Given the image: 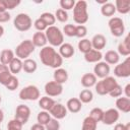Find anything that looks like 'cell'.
<instances>
[{"label": "cell", "instance_id": "obj_1", "mask_svg": "<svg viewBox=\"0 0 130 130\" xmlns=\"http://www.w3.org/2000/svg\"><path fill=\"white\" fill-rule=\"evenodd\" d=\"M40 59L41 62L48 67H52L54 69L60 68L63 63V58L60 56L56 50L51 46H45L40 51Z\"/></svg>", "mask_w": 130, "mask_h": 130}, {"label": "cell", "instance_id": "obj_2", "mask_svg": "<svg viewBox=\"0 0 130 130\" xmlns=\"http://www.w3.org/2000/svg\"><path fill=\"white\" fill-rule=\"evenodd\" d=\"M73 19L78 25H84L88 20L87 3L84 0H79L75 2L73 7Z\"/></svg>", "mask_w": 130, "mask_h": 130}, {"label": "cell", "instance_id": "obj_3", "mask_svg": "<svg viewBox=\"0 0 130 130\" xmlns=\"http://www.w3.org/2000/svg\"><path fill=\"white\" fill-rule=\"evenodd\" d=\"M45 35L47 38V41L51 45V47H60L64 43V35L60 30L59 27L52 25L48 26L45 30Z\"/></svg>", "mask_w": 130, "mask_h": 130}, {"label": "cell", "instance_id": "obj_4", "mask_svg": "<svg viewBox=\"0 0 130 130\" xmlns=\"http://www.w3.org/2000/svg\"><path fill=\"white\" fill-rule=\"evenodd\" d=\"M117 84H118V82L114 77L107 76V77L101 79L100 81H96V83L94 85V89L98 94L106 95V94H109Z\"/></svg>", "mask_w": 130, "mask_h": 130}, {"label": "cell", "instance_id": "obj_5", "mask_svg": "<svg viewBox=\"0 0 130 130\" xmlns=\"http://www.w3.org/2000/svg\"><path fill=\"white\" fill-rule=\"evenodd\" d=\"M35 49H36V47L34 46L31 40H24L16 46L14 54L20 60H25L30 56L31 53H34Z\"/></svg>", "mask_w": 130, "mask_h": 130}, {"label": "cell", "instance_id": "obj_6", "mask_svg": "<svg viewBox=\"0 0 130 130\" xmlns=\"http://www.w3.org/2000/svg\"><path fill=\"white\" fill-rule=\"evenodd\" d=\"M13 25L19 31H26V30L30 29V27L32 25V21L28 14L18 13L13 20Z\"/></svg>", "mask_w": 130, "mask_h": 130}, {"label": "cell", "instance_id": "obj_7", "mask_svg": "<svg viewBox=\"0 0 130 130\" xmlns=\"http://www.w3.org/2000/svg\"><path fill=\"white\" fill-rule=\"evenodd\" d=\"M109 28H110V31L111 34L116 37V38H119V37H122L125 32V24H124V21L121 17H117V16H113L110 18L109 22Z\"/></svg>", "mask_w": 130, "mask_h": 130}, {"label": "cell", "instance_id": "obj_8", "mask_svg": "<svg viewBox=\"0 0 130 130\" xmlns=\"http://www.w3.org/2000/svg\"><path fill=\"white\" fill-rule=\"evenodd\" d=\"M18 98L22 101H37L40 99V90L36 85H27L20 89Z\"/></svg>", "mask_w": 130, "mask_h": 130}, {"label": "cell", "instance_id": "obj_9", "mask_svg": "<svg viewBox=\"0 0 130 130\" xmlns=\"http://www.w3.org/2000/svg\"><path fill=\"white\" fill-rule=\"evenodd\" d=\"M114 74L117 77L126 78L130 76V59L127 57L122 63H118L114 68Z\"/></svg>", "mask_w": 130, "mask_h": 130}, {"label": "cell", "instance_id": "obj_10", "mask_svg": "<svg viewBox=\"0 0 130 130\" xmlns=\"http://www.w3.org/2000/svg\"><path fill=\"white\" fill-rule=\"evenodd\" d=\"M45 92L48 96H58L63 92V84H60L56 81H48L45 84Z\"/></svg>", "mask_w": 130, "mask_h": 130}, {"label": "cell", "instance_id": "obj_11", "mask_svg": "<svg viewBox=\"0 0 130 130\" xmlns=\"http://www.w3.org/2000/svg\"><path fill=\"white\" fill-rule=\"evenodd\" d=\"M29 117H30V109H29L28 106H26V105H19V106L16 107L14 119L18 120L22 124H25V123H27Z\"/></svg>", "mask_w": 130, "mask_h": 130}, {"label": "cell", "instance_id": "obj_12", "mask_svg": "<svg viewBox=\"0 0 130 130\" xmlns=\"http://www.w3.org/2000/svg\"><path fill=\"white\" fill-rule=\"evenodd\" d=\"M110 65L107 64L105 61H100L98 63H95L94 67H93V74L95 75V77L98 78H105L107 76H109L110 74Z\"/></svg>", "mask_w": 130, "mask_h": 130}, {"label": "cell", "instance_id": "obj_13", "mask_svg": "<svg viewBox=\"0 0 130 130\" xmlns=\"http://www.w3.org/2000/svg\"><path fill=\"white\" fill-rule=\"evenodd\" d=\"M119 117H120L119 111L117 109L111 108V109H108L106 112H104V116H103L102 122L105 125H109L110 126V125H113L114 123H116L119 120Z\"/></svg>", "mask_w": 130, "mask_h": 130}, {"label": "cell", "instance_id": "obj_14", "mask_svg": "<svg viewBox=\"0 0 130 130\" xmlns=\"http://www.w3.org/2000/svg\"><path fill=\"white\" fill-rule=\"evenodd\" d=\"M49 113H50V115L53 118H55L57 120H61V119H63V118L66 117V115H67V109H66V107L64 105L59 104V103H55V105L51 108V110L49 111Z\"/></svg>", "mask_w": 130, "mask_h": 130}, {"label": "cell", "instance_id": "obj_15", "mask_svg": "<svg viewBox=\"0 0 130 130\" xmlns=\"http://www.w3.org/2000/svg\"><path fill=\"white\" fill-rule=\"evenodd\" d=\"M91 43V48L96 50V51H101L103 50L106 45H107V39L104 35L102 34H96L92 37V39L90 40Z\"/></svg>", "mask_w": 130, "mask_h": 130}, {"label": "cell", "instance_id": "obj_16", "mask_svg": "<svg viewBox=\"0 0 130 130\" xmlns=\"http://www.w3.org/2000/svg\"><path fill=\"white\" fill-rule=\"evenodd\" d=\"M60 56L62 58H65V59H68V58H71L74 53H75V50H74V47L69 44V43H63L60 47H59V52Z\"/></svg>", "mask_w": 130, "mask_h": 130}, {"label": "cell", "instance_id": "obj_17", "mask_svg": "<svg viewBox=\"0 0 130 130\" xmlns=\"http://www.w3.org/2000/svg\"><path fill=\"white\" fill-rule=\"evenodd\" d=\"M65 107H66L67 111H69L70 113L75 114V113H78V112L81 110V108H82V103L78 100V98H71V99H69V100L67 101Z\"/></svg>", "mask_w": 130, "mask_h": 130}, {"label": "cell", "instance_id": "obj_18", "mask_svg": "<svg viewBox=\"0 0 130 130\" xmlns=\"http://www.w3.org/2000/svg\"><path fill=\"white\" fill-rule=\"evenodd\" d=\"M116 108L118 111H121L123 113H129L130 112V99H128L126 96L117 98Z\"/></svg>", "mask_w": 130, "mask_h": 130}, {"label": "cell", "instance_id": "obj_19", "mask_svg": "<svg viewBox=\"0 0 130 130\" xmlns=\"http://www.w3.org/2000/svg\"><path fill=\"white\" fill-rule=\"evenodd\" d=\"M129 40H130L129 36H126L125 39L121 43H119L118 48H117L118 49L117 53L119 55H122L125 57H128L130 55V41Z\"/></svg>", "mask_w": 130, "mask_h": 130}, {"label": "cell", "instance_id": "obj_20", "mask_svg": "<svg viewBox=\"0 0 130 130\" xmlns=\"http://www.w3.org/2000/svg\"><path fill=\"white\" fill-rule=\"evenodd\" d=\"M103 54L101 51H96L94 49L89 50L87 53L84 54V60L88 63H98L102 60Z\"/></svg>", "mask_w": 130, "mask_h": 130}, {"label": "cell", "instance_id": "obj_21", "mask_svg": "<svg viewBox=\"0 0 130 130\" xmlns=\"http://www.w3.org/2000/svg\"><path fill=\"white\" fill-rule=\"evenodd\" d=\"M80 82H81V85L85 88H90L92 86L95 85L96 83V77L93 73H84L82 76H81V79H80Z\"/></svg>", "mask_w": 130, "mask_h": 130}, {"label": "cell", "instance_id": "obj_22", "mask_svg": "<svg viewBox=\"0 0 130 130\" xmlns=\"http://www.w3.org/2000/svg\"><path fill=\"white\" fill-rule=\"evenodd\" d=\"M32 44L35 47H39V48H43L47 45L48 41H47V38H46V35L45 32L43 31H37L32 36V40H31Z\"/></svg>", "mask_w": 130, "mask_h": 130}, {"label": "cell", "instance_id": "obj_23", "mask_svg": "<svg viewBox=\"0 0 130 130\" xmlns=\"http://www.w3.org/2000/svg\"><path fill=\"white\" fill-rule=\"evenodd\" d=\"M53 77H54V81H56L60 84H63L68 80V72L66 69L60 67V68L55 69Z\"/></svg>", "mask_w": 130, "mask_h": 130}, {"label": "cell", "instance_id": "obj_24", "mask_svg": "<svg viewBox=\"0 0 130 130\" xmlns=\"http://www.w3.org/2000/svg\"><path fill=\"white\" fill-rule=\"evenodd\" d=\"M105 59V62L109 65H116L119 63L120 60V55L117 53V51L114 50H109L106 52V54L103 57Z\"/></svg>", "mask_w": 130, "mask_h": 130}, {"label": "cell", "instance_id": "obj_25", "mask_svg": "<svg viewBox=\"0 0 130 130\" xmlns=\"http://www.w3.org/2000/svg\"><path fill=\"white\" fill-rule=\"evenodd\" d=\"M12 75L13 74L10 72L8 66L0 63V83L5 86Z\"/></svg>", "mask_w": 130, "mask_h": 130}, {"label": "cell", "instance_id": "obj_26", "mask_svg": "<svg viewBox=\"0 0 130 130\" xmlns=\"http://www.w3.org/2000/svg\"><path fill=\"white\" fill-rule=\"evenodd\" d=\"M115 8L121 14H127L130 11V0H116Z\"/></svg>", "mask_w": 130, "mask_h": 130}, {"label": "cell", "instance_id": "obj_27", "mask_svg": "<svg viewBox=\"0 0 130 130\" xmlns=\"http://www.w3.org/2000/svg\"><path fill=\"white\" fill-rule=\"evenodd\" d=\"M38 69V64L34 59L27 58L22 61V70L25 73H34Z\"/></svg>", "mask_w": 130, "mask_h": 130}, {"label": "cell", "instance_id": "obj_28", "mask_svg": "<svg viewBox=\"0 0 130 130\" xmlns=\"http://www.w3.org/2000/svg\"><path fill=\"white\" fill-rule=\"evenodd\" d=\"M14 57H15L14 56V52L12 50H10V49H4L0 53V63L8 66V64L13 60Z\"/></svg>", "mask_w": 130, "mask_h": 130}, {"label": "cell", "instance_id": "obj_29", "mask_svg": "<svg viewBox=\"0 0 130 130\" xmlns=\"http://www.w3.org/2000/svg\"><path fill=\"white\" fill-rule=\"evenodd\" d=\"M55 103L56 102L52 98H50L48 95L42 96L39 100V106H40V108L43 109V111H47V112H49L51 110V108L55 105Z\"/></svg>", "mask_w": 130, "mask_h": 130}, {"label": "cell", "instance_id": "obj_30", "mask_svg": "<svg viewBox=\"0 0 130 130\" xmlns=\"http://www.w3.org/2000/svg\"><path fill=\"white\" fill-rule=\"evenodd\" d=\"M8 68L13 75L19 73L22 70V60H20L17 57H14L13 60L8 64Z\"/></svg>", "mask_w": 130, "mask_h": 130}, {"label": "cell", "instance_id": "obj_31", "mask_svg": "<svg viewBox=\"0 0 130 130\" xmlns=\"http://www.w3.org/2000/svg\"><path fill=\"white\" fill-rule=\"evenodd\" d=\"M116 12V8H115V5L114 3H111V2H107L105 4H103L101 6V13L104 15V16H107V17H112Z\"/></svg>", "mask_w": 130, "mask_h": 130}, {"label": "cell", "instance_id": "obj_32", "mask_svg": "<svg viewBox=\"0 0 130 130\" xmlns=\"http://www.w3.org/2000/svg\"><path fill=\"white\" fill-rule=\"evenodd\" d=\"M78 100L82 104H88L93 100V93L90 89H83L79 92Z\"/></svg>", "mask_w": 130, "mask_h": 130}, {"label": "cell", "instance_id": "obj_33", "mask_svg": "<svg viewBox=\"0 0 130 130\" xmlns=\"http://www.w3.org/2000/svg\"><path fill=\"white\" fill-rule=\"evenodd\" d=\"M96 127H98V123L92 118L87 116L84 118V120L82 122L81 130H96Z\"/></svg>", "mask_w": 130, "mask_h": 130}, {"label": "cell", "instance_id": "obj_34", "mask_svg": "<svg viewBox=\"0 0 130 130\" xmlns=\"http://www.w3.org/2000/svg\"><path fill=\"white\" fill-rule=\"evenodd\" d=\"M40 18L47 24V26H52L55 24L56 22V18H55V15L51 12H43L40 16Z\"/></svg>", "mask_w": 130, "mask_h": 130}, {"label": "cell", "instance_id": "obj_35", "mask_svg": "<svg viewBox=\"0 0 130 130\" xmlns=\"http://www.w3.org/2000/svg\"><path fill=\"white\" fill-rule=\"evenodd\" d=\"M78 50H79V52H81V53H83V54H85V53H87L89 50H91L92 48H91V43H90V41L88 40V39H81L79 42H78Z\"/></svg>", "mask_w": 130, "mask_h": 130}, {"label": "cell", "instance_id": "obj_36", "mask_svg": "<svg viewBox=\"0 0 130 130\" xmlns=\"http://www.w3.org/2000/svg\"><path fill=\"white\" fill-rule=\"evenodd\" d=\"M90 118H92L96 123L98 122H102L103 120V116H104V111L101 108H93L88 115Z\"/></svg>", "mask_w": 130, "mask_h": 130}, {"label": "cell", "instance_id": "obj_37", "mask_svg": "<svg viewBox=\"0 0 130 130\" xmlns=\"http://www.w3.org/2000/svg\"><path fill=\"white\" fill-rule=\"evenodd\" d=\"M50 119H51V115H50V113L47 112V111H41V112H39V114H38V116H37V121H38V123H39V124H42V125H44V126L50 121Z\"/></svg>", "mask_w": 130, "mask_h": 130}, {"label": "cell", "instance_id": "obj_38", "mask_svg": "<svg viewBox=\"0 0 130 130\" xmlns=\"http://www.w3.org/2000/svg\"><path fill=\"white\" fill-rule=\"evenodd\" d=\"M18 86H19V80H18V78H17L15 75H12L11 78L9 79V81L7 82V84L5 85V87H6L8 90H11V91L17 89Z\"/></svg>", "mask_w": 130, "mask_h": 130}, {"label": "cell", "instance_id": "obj_39", "mask_svg": "<svg viewBox=\"0 0 130 130\" xmlns=\"http://www.w3.org/2000/svg\"><path fill=\"white\" fill-rule=\"evenodd\" d=\"M54 15H55V18H56L58 21H60V22H66V21L68 20V18H69L67 11H65V10H63V9H61V8L57 9Z\"/></svg>", "mask_w": 130, "mask_h": 130}, {"label": "cell", "instance_id": "obj_40", "mask_svg": "<svg viewBox=\"0 0 130 130\" xmlns=\"http://www.w3.org/2000/svg\"><path fill=\"white\" fill-rule=\"evenodd\" d=\"M64 34L67 37H75V35H76V25L71 24V23L65 24L64 27H63V35Z\"/></svg>", "mask_w": 130, "mask_h": 130}, {"label": "cell", "instance_id": "obj_41", "mask_svg": "<svg viewBox=\"0 0 130 130\" xmlns=\"http://www.w3.org/2000/svg\"><path fill=\"white\" fill-rule=\"evenodd\" d=\"M22 123L16 119H11L7 124V130H22Z\"/></svg>", "mask_w": 130, "mask_h": 130}, {"label": "cell", "instance_id": "obj_42", "mask_svg": "<svg viewBox=\"0 0 130 130\" xmlns=\"http://www.w3.org/2000/svg\"><path fill=\"white\" fill-rule=\"evenodd\" d=\"M46 130H59L60 129V123L57 119L51 118L50 121L45 125Z\"/></svg>", "mask_w": 130, "mask_h": 130}, {"label": "cell", "instance_id": "obj_43", "mask_svg": "<svg viewBox=\"0 0 130 130\" xmlns=\"http://www.w3.org/2000/svg\"><path fill=\"white\" fill-rule=\"evenodd\" d=\"M59 4L61 6V9L67 11V10L73 9V7L75 5V1L74 0H60Z\"/></svg>", "mask_w": 130, "mask_h": 130}, {"label": "cell", "instance_id": "obj_44", "mask_svg": "<svg viewBox=\"0 0 130 130\" xmlns=\"http://www.w3.org/2000/svg\"><path fill=\"white\" fill-rule=\"evenodd\" d=\"M86 35H87V28L85 25H76V35H75L76 38H79L81 40L84 39Z\"/></svg>", "mask_w": 130, "mask_h": 130}, {"label": "cell", "instance_id": "obj_45", "mask_svg": "<svg viewBox=\"0 0 130 130\" xmlns=\"http://www.w3.org/2000/svg\"><path fill=\"white\" fill-rule=\"evenodd\" d=\"M34 26H35V28L38 30V31H44V30H46L47 29V24L39 17L38 19H36L35 20V22H34Z\"/></svg>", "mask_w": 130, "mask_h": 130}, {"label": "cell", "instance_id": "obj_46", "mask_svg": "<svg viewBox=\"0 0 130 130\" xmlns=\"http://www.w3.org/2000/svg\"><path fill=\"white\" fill-rule=\"evenodd\" d=\"M122 93H123V88H122V86H121L120 84H117V85L114 87V89L109 93V95H111L112 98H119V96L122 95Z\"/></svg>", "mask_w": 130, "mask_h": 130}, {"label": "cell", "instance_id": "obj_47", "mask_svg": "<svg viewBox=\"0 0 130 130\" xmlns=\"http://www.w3.org/2000/svg\"><path fill=\"white\" fill-rule=\"evenodd\" d=\"M5 1H6L7 10H12L20 4V0H5Z\"/></svg>", "mask_w": 130, "mask_h": 130}, {"label": "cell", "instance_id": "obj_48", "mask_svg": "<svg viewBox=\"0 0 130 130\" xmlns=\"http://www.w3.org/2000/svg\"><path fill=\"white\" fill-rule=\"evenodd\" d=\"M114 130H130V123H127V124L117 123L114 127Z\"/></svg>", "mask_w": 130, "mask_h": 130}, {"label": "cell", "instance_id": "obj_49", "mask_svg": "<svg viewBox=\"0 0 130 130\" xmlns=\"http://www.w3.org/2000/svg\"><path fill=\"white\" fill-rule=\"evenodd\" d=\"M10 19V13L5 11V12H0V23L7 22Z\"/></svg>", "mask_w": 130, "mask_h": 130}, {"label": "cell", "instance_id": "obj_50", "mask_svg": "<svg viewBox=\"0 0 130 130\" xmlns=\"http://www.w3.org/2000/svg\"><path fill=\"white\" fill-rule=\"evenodd\" d=\"M30 130H46V128H45L44 125L39 124V123H36V124H34L30 127Z\"/></svg>", "mask_w": 130, "mask_h": 130}, {"label": "cell", "instance_id": "obj_51", "mask_svg": "<svg viewBox=\"0 0 130 130\" xmlns=\"http://www.w3.org/2000/svg\"><path fill=\"white\" fill-rule=\"evenodd\" d=\"M123 92L125 93V96H126V98L130 99V83H127V84H126V86H125L124 89H123Z\"/></svg>", "mask_w": 130, "mask_h": 130}, {"label": "cell", "instance_id": "obj_52", "mask_svg": "<svg viewBox=\"0 0 130 130\" xmlns=\"http://www.w3.org/2000/svg\"><path fill=\"white\" fill-rule=\"evenodd\" d=\"M5 11H7L6 1L5 0H0V12H5Z\"/></svg>", "mask_w": 130, "mask_h": 130}, {"label": "cell", "instance_id": "obj_53", "mask_svg": "<svg viewBox=\"0 0 130 130\" xmlns=\"http://www.w3.org/2000/svg\"><path fill=\"white\" fill-rule=\"evenodd\" d=\"M3 120H4V113H3V111L0 109V123L3 122Z\"/></svg>", "mask_w": 130, "mask_h": 130}, {"label": "cell", "instance_id": "obj_54", "mask_svg": "<svg viewBox=\"0 0 130 130\" xmlns=\"http://www.w3.org/2000/svg\"><path fill=\"white\" fill-rule=\"evenodd\" d=\"M3 34H4V27L0 24V38L3 36Z\"/></svg>", "mask_w": 130, "mask_h": 130}, {"label": "cell", "instance_id": "obj_55", "mask_svg": "<svg viewBox=\"0 0 130 130\" xmlns=\"http://www.w3.org/2000/svg\"><path fill=\"white\" fill-rule=\"evenodd\" d=\"M1 101H2V98H1V94H0V103H1Z\"/></svg>", "mask_w": 130, "mask_h": 130}, {"label": "cell", "instance_id": "obj_56", "mask_svg": "<svg viewBox=\"0 0 130 130\" xmlns=\"http://www.w3.org/2000/svg\"><path fill=\"white\" fill-rule=\"evenodd\" d=\"M0 130H1V129H0Z\"/></svg>", "mask_w": 130, "mask_h": 130}]
</instances>
